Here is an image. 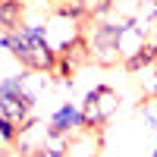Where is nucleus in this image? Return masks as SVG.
I'll list each match as a JSON object with an SVG mask.
<instances>
[{
  "instance_id": "7",
  "label": "nucleus",
  "mask_w": 157,
  "mask_h": 157,
  "mask_svg": "<svg viewBox=\"0 0 157 157\" xmlns=\"http://www.w3.org/2000/svg\"><path fill=\"white\" fill-rule=\"evenodd\" d=\"M60 57L66 63H72L75 69L78 66H88V63H91V41H88V35H78L72 44H66L60 50Z\"/></svg>"
},
{
  "instance_id": "5",
  "label": "nucleus",
  "mask_w": 157,
  "mask_h": 157,
  "mask_svg": "<svg viewBox=\"0 0 157 157\" xmlns=\"http://www.w3.org/2000/svg\"><path fill=\"white\" fill-rule=\"evenodd\" d=\"M104 148V135H101V129H78L75 135L66 138V157H98Z\"/></svg>"
},
{
  "instance_id": "8",
  "label": "nucleus",
  "mask_w": 157,
  "mask_h": 157,
  "mask_svg": "<svg viewBox=\"0 0 157 157\" xmlns=\"http://www.w3.org/2000/svg\"><path fill=\"white\" fill-rule=\"evenodd\" d=\"M138 113L145 116V126L148 129H157V98H145L138 104Z\"/></svg>"
},
{
  "instance_id": "12",
  "label": "nucleus",
  "mask_w": 157,
  "mask_h": 157,
  "mask_svg": "<svg viewBox=\"0 0 157 157\" xmlns=\"http://www.w3.org/2000/svg\"><path fill=\"white\" fill-rule=\"evenodd\" d=\"M0 50H3V47H0Z\"/></svg>"
},
{
  "instance_id": "3",
  "label": "nucleus",
  "mask_w": 157,
  "mask_h": 157,
  "mask_svg": "<svg viewBox=\"0 0 157 157\" xmlns=\"http://www.w3.org/2000/svg\"><path fill=\"white\" fill-rule=\"evenodd\" d=\"M116 110H120V94L110 85H94L82 101V113H85V126L101 129L104 123H110Z\"/></svg>"
},
{
  "instance_id": "10",
  "label": "nucleus",
  "mask_w": 157,
  "mask_h": 157,
  "mask_svg": "<svg viewBox=\"0 0 157 157\" xmlns=\"http://www.w3.org/2000/svg\"><path fill=\"white\" fill-rule=\"evenodd\" d=\"M151 157H157V148H154V154H151Z\"/></svg>"
},
{
  "instance_id": "11",
  "label": "nucleus",
  "mask_w": 157,
  "mask_h": 157,
  "mask_svg": "<svg viewBox=\"0 0 157 157\" xmlns=\"http://www.w3.org/2000/svg\"><path fill=\"white\" fill-rule=\"evenodd\" d=\"M154 69H157V63H154Z\"/></svg>"
},
{
  "instance_id": "4",
  "label": "nucleus",
  "mask_w": 157,
  "mask_h": 157,
  "mask_svg": "<svg viewBox=\"0 0 157 157\" xmlns=\"http://www.w3.org/2000/svg\"><path fill=\"white\" fill-rule=\"evenodd\" d=\"M47 129L54 135H75L78 129H85V113H82V107L78 104H72V101H66V104H60V107L50 113V120H47Z\"/></svg>"
},
{
  "instance_id": "1",
  "label": "nucleus",
  "mask_w": 157,
  "mask_h": 157,
  "mask_svg": "<svg viewBox=\"0 0 157 157\" xmlns=\"http://www.w3.org/2000/svg\"><path fill=\"white\" fill-rule=\"evenodd\" d=\"M32 107H35V94H29V88H25V72L6 75L0 82V113L16 126H22L32 120Z\"/></svg>"
},
{
  "instance_id": "6",
  "label": "nucleus",
  "mask_w": 157,
  "mask_h": 157,
  "mask_svg": "<svg viewBox=\"0 0 157 157\" xmlns=\"http://www.w3.org/2000/svg\"><path fill=\"white\" fill-rule=\"evenodd\" d=\"M25 25V0H0V32H16Z\"/></svg>"
},
{
  "instance_id": "2",
  "label": "nucleus",
  "mask_w": 157,
  "mask_h": 157,
  "mask_svg": "<svg viewBox=\"0 0 157 157\" xmlns=\"http://www.w3.org/2000/svg\"><path fill=\"white\" fill-rule=\"evenodd\" d=\"M116 38H120V22L94 19V29L88 35V41H91V63H98V66H116V63H123L120 47H116Z\"/></svg>"
},
{
  "instance_id": "9",
  "label": "nucleus",
  "mask_w": 157,
  "mask_h": 157,
  "mask_svg": "<svg viewBox=\"0 0 157 157\" xmlns=\"http://www.w3.org/2000/svg\"><path fill=\"white\" fill-rule=\"evenodd\" d=\"M19 129H22V126H16L13 120H6V116L0 113V141H6V145H16Z\"/></svg>"
}]
</instances>
